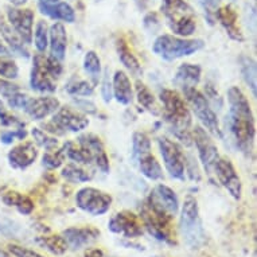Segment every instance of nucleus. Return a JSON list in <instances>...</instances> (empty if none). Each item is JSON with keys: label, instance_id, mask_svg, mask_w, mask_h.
<instances>
[{"label": "nucleus", "instance_id": "obj_17", "mask_svg": "<svg viewBox=\"0 0 257 257\" xmlns=\"http://www.w3.org/2000/svg\"><path fill=\"white\" fill-rule=\"evenodd\" d=\"M77 143L80 144L81 147H84L86 151H89V154L93 158V162L96 163V166L101 173H109V159L106 155L104 144L98 136H96L94 134H85V135H81L78 138Z\"/></svg>", "mask_w": 257, "mask_h": 257}, {"label": "nucleus", "instance_id": "obj_35", "mask_svg": "<svg viewBox=\"0 0 257 257\" xmlns=\"http://www.w3.org/2000/svg\"><path fill=\"white\" fill-rule=\"evenodd\" d=\"M65 89L70 96H81V97L92 96L93 92H94V86L92 85V82L81 80V78H72Z\"/></svg>", "mask_w": 257, "mask_h": 257}, {"label": "nucleus", "instance_id": "obj_9", "mask_svg": "<svg viewBox=\"0 0 257 257\" xmlns=\"http://www.w3.org/2000/svg\"><path fill=\"white\" fill-rule=\"evenodd\" d=\"M76 205L85 213L98 217L105 214L112 205V197L94 187H82L76 194Z\"/></svg>", "mask_w": 257, "mask_h": 257}, {"label": "nucleus", "instance_id": "obj_30", "mask_svg": "<svg viewBox=\"0 0 257 257\" xmlns=\"http://www.w3.org/2000/svg\"><path fill=\"white\" fill-rule=\"evenodd\" d=\"M37 242L42 248L49 250L51 254H55V256H62V254L68 252L69 249L68 242L63 238L62 234H51V236L38 237Z\"/></svg>", "mask_w": 257, "mask_h": 257}, {"label": "nucleus", "instance_id": "obj_56", "mask_svg": "<svg viewBox=\"0 0 257 257\" xmlns=\"http://www.w3.org/2000/svg\"><path fill=\"white\" fill-rule=\"evenodd\" d=\"M42 2H46V3H57L59 0H42Z\"/></svg>", "mask_w": 257, "mask_h": 257}, {"label": "nucleus", "instance_id": "obj_21", "mask_svg": "<svg viewBox=\"0 0 257 257\" xmlns=\"http://www.w3.org/2000/svg\"><path fill=\"white\" fill-rule=\"evenodd\" d=\"M214 18L221 23L223 29L226 30V34L229 35V38L237 42H244V35L241 33L240 27L237 26V21H238V14L232 6H223V7H218L214 14Z\"/></svg>", "mask_w": 257, "mask_h": 257}, {"label": "nucleus", "instance_id": "obj_22", "mask_svg": "<svg viewBox=\"0 0 257 257\" xmlns=\"http://www.w3.org/2000/svg\"><path fill=\"white\" fill-rule=\"evenodd\" d=\"M49 46H50V57L62 62L68 49V34L62 23L57 22L49 29Z\"/></svg>", "mask_w": 257, "mask_h": 257}, {"label": "nucleus", "instance_id": "obj_26", "mask_svg": "<svg viewBox=\"0 0 257 257\" xmlns=\"http://www.w3.org/2000/svg\"><path fill=\"white\" fill-rule=\"evenodd\" d=\"M0 35H2V38L5 39V42L9 45L14 54L19 55V57H23V58H29L30 51L27 50L26 43L23 42L21 39V37L14 31L13 27H11L7 22H5L3 18H0Z\"/></svg>", "mask_w": 257, "mask_h": 257}, {"label": "nucleus", "instance_id": "obj_49", "mask_svg": "<svg viewBox=\"0 0 257 257\" xmlns=\"http://www.w3.org/2000/svg\"><path fill=\"white\" fill-rule=\"evenodd\" d=\"M23 195L21 193H18V191H7L3 194L2 199H3V202L7 205V206H11V207H17L18 203L21 202V199Z\"/></svg>", "mask_w": 257, "mask_h": 257}, {"label": "nucleus", "instance_id": "obj_28", "mask_svg": "<svg viewBox=\"0 0 257 257\" xmlns=\"http://www.w3.org/2000/svg\"><path fill=\"white\" fill-rule=\"evenodd\" d=\"M138 166H139L140 173L144 177L151 179V181H158L163 178V169L160 163L156 160V158L152 155L151 152H148L146 155L138 158Z\"/></svg>", "mask_w": 257, "mask_h": 257}, {"label": "nucleus", "instance_id": "obj_23", "mask_svg": "<svg viewBox=\"0 0 257 257\" xmlns=\"http://www.w3.org/2000/svg\"><path fill=\"white\" fill-rule=\"evenodd\" d=\"M38 9L41 14L54 19V21H63L66 23H74L76 13L69 3L66 2H57V3H46L39 0Z\"/></svg>", "mask_w": 257, "mask_h": 257}, {"label": "nucleus", "instance_id": "obj_27", "mask_svg": "<svg viewBox=\"0 0 257 257\" xmlns=\"http://www.w3.org/2000/svg\"><path fill=\"white\" fill-rule=\"evenodd\" d=\"M116 50H117L118 59L121 61V63L124 65V68L131 73V74H134V76H142L143 69H142V65H140L139 59L136 58L135 54L132 53L131 49L128 47V45H126V42L124 39L120 38L116 41Z\"/></svg>", "mask_w": 257, "mask_h": 257}, {"label": "nucleus", "instance_id": "obj_24", "mask_svg": "<svg viewBox=\"0 0 257 257\" xmlns=\"http://www.w3.org/2000/svg\"><path fill=\"white\" fill-rule=\"evenodd\" d=\"M112 93L116 101L130 105L134 101V89L130 77L124 70H116L112 78Z\"/></svg>", "mask_w": 257, "mask_h": 257}, {"label": "nucleus", "instance_id": "obj_53", "mask_svg": "<svg viewBox=\"0 0 257 257\" xmlns=\"http://www.w3.org/2000/svg\"><path fill=\"white\" fill-rule=\"evenodd\" d=\"M10 3L14 6V7H22L27 3V0H9Z\"/></svg>", "mask_w": 257, "mask_h": 257}, {"label": "nucleus", "instance_id": "obj_48", "mask_svg": "<svg viewBox=\"0 0 257 257\" xmlns=\"http://www.w3.org/2000/svg\"><path fill=\"white\" fill-rule=\"evenodd\" d=\"M17 209H18V211L21 213V214L29 215V214H31L33 211H34V202H33V199L30 198V197H26V195H23L21 199V202L18 203Z\"/></svg>", "mask_w": 257, "mask_h": 257}, {"label": "nucleus", "instance_id": "obj_42", "mask_svg": "<svg viewBox=\"0 0 257 257\" xmlns=\"http://www.w3.org/2000/svg\"><path fill=\"white\" fill-rule=\"evenodd\" d=\"M0 122H2L3 125H17L19 126V128H25V124H23V122L19 121L15 116H11V114L7 112L5 104H3L2 100H0Z\"/></svg>", "mask_w": 257, "mask_h": 257}, {"label": "nucleus", "instance_id": "obj_41", "mask_svg": "<svg viewBox=\"0 0 257 257\" xmlns=\"http://www.w3.org/2000/svg\"><path fill=\"white\" fill-rule=\"evenodd\" d=\"M199 3L202 6V9L205 10V14H206L207 21L210 25H213L215 21L214 14L217 11V9L219 7V3L221 0H199Z\"/></svg>", "mask_w": 257, "mask_h": 257}, {"label": "nucleus", "instance_id": "obj_3", "mask_svg": "<svg viewBox=\"0 0 257 257\" xmlns=\"http://www.w3.org/2000/svg\"><path fill=\"white\" fill-rule=\"evenodd\" d=\"M160 13L175 35L186 38L194 34L197 29L195 13L186 0H162Z\"/></svg>", "mask_w": 257, "mask_h": 257}, {"label": "nucleus", "instance_id": "obj_1", "mask_svg": "<svg viewBox=\"0 0 257 257\" xmlns=\"http://www.w3.org/2000/svg\"><path fill=\"white\" fill-rule=\"evenodd\" d=\"M229 126L237 147L245 154L252 151L256 128L250 104L238 86H232L228 90Z\"/></svg>", "mask_w": 257, "mask_h": 257}, {"label": "nucleus", "instance_id": "obj_40", "mask_svg": "<svg viewBox=\"0 0 257 257\" xmlns=\"http://www.w3.org/2000/svg\"><path fill=\"white\" fill-rule=\"evenodd\" d=\"M0 76L6 80H15L19 76L17 62L10 55H0Z\"/></svg>", "mask_w": 257, "mask_h": 257}, {"label": "nucleus", "instance_id": "obj_55", "mask_svg": "<svg viewBox=\"0 0 257 257\" xmlns=\"http://www.w3.org/2000/svg\"><path fill=\"white\" fill-rule=\"evenodd\" d=\"M0 257H10V256L7 254V252H5V250H2V249H0Z\"/></svg>", "mask_w": 257, "mask_h": 257}, {"label": "nucleus", "instance_id": "obj_2", "mask_svg": "<svg viewBox=\"0 0 257 257\" xmlns=\"http://www.w3.org/2000/svg\"><path fill=\"white\" fill-rule=\"evenodd\" d=\"M159 97L163 104V114L166 121L169 122L171 132L178 140H181L182 144L190 147L193 144V136H191L193 118L185 100L181 97L179 93L171 89H163Z\"/></svg>", "mask_w": 257, "mask_h": 257}, {"label": "nucleus", "instance_id": "obj_14", "mask_svg": "<svg viewBox=\"0 0 257 257\" xmlns=\"http://www.w3.org/2000/svg\"><path fill=\"white\" fill-rule=\"evenodd\" d=\"M214 174L221 186L228 190V193L234 199H241L242 194V183L237 174L234 166L226 158H218L214 166Z\"/></svg>", "mask_w": 257, "mask_h": 257}, {"label": "nucleus", "instance_id": "obj_46", "mask_svg": "<svg viewBox=\"0 0 257 257\" xmlns=\"http://www.w3.org/2000/svg\"><path fill=\"white\" fill-rule=\"evenodd\" d=\"M18 92H19V86L17 84H13L11 81L6 78H0V94L3 97L9 98Z\"/></svg>", "mask_w": 257, "mask_h": 257}, {"label": "nucleus", "instance_id": "obj_8", "mask_svg": "<svg viewBox=\"0 0 257 257\" xmlns=\"http://www.w3.org/2000/svg\"><path fill=\"white\" fill-rule=\"evenodd\" d=\"M160 155L163 158L166 170L170 177L178 181H185L186 178V155L175 142L167 138L158 139Z\"/></svg>", "mask_w": 257, "mask_h": 257}, {"label": "nucleus", "instance_id": "obj_52", "mask_svg": "<svg viewBox=\"0 0 257 257\" xmlns=\"http://www.w3.org/2000/svg\"><path fill=\"white\" fill-rule=\"evenodd\" d=\"M82 257H104V252H102L101 249L93 248L89 249L88 252H85Z\"/></svg>", "mask_w": 257, "mask_h": 257}, {"label": "nucleus", "instance_id": "obj_15", "mask_svg": "<svg viewBox=\"0 0 257 257\" xmlns=\"http://www.w3.org/2000/svg\"><path fill=\"white\" fill-rule=\"evenodd\" d=\"M7 18L10 26L17 33L26 45L33 42V26H34V13L29 9L7 7Z\"/></svg>", "mask_w": 257, "mask_h": 257}, {"label": "nucleus", "instance_id": "obj_54", "mask_svg": "<svg viewBox=\"0 0 257 257\" xmlns=\"http://www.w3.org/2000/svg\"><path fill=\"white\" fill-rule=\"evenodd\" d=\"M0 54H2V55H10V50L5 46V45H3L2 39H0Z\"/></svg>", "mask_w": 257, "mask_h": 257}, {"label": "nucleus", "instance_id": "obj_13", "mask_svg": "<svg viewBox=\"0 0 257 257\" xmlns=\"http://www.w3.org/2000/svg\"><path fill=\"white\" fill-rule=\"evenodd\" d=\"M108 229L114 234H122L125 238H136L143 234V223L139 217L126 210L112 215Z\"/></svg>", "mask_w": 257, "mask_h": 257}, {"label": "nucleus", "instance_id": "obj_38", "mask_svg": "<svg viewBox=\"0 0 257 257\" xmlns=\"http://www.w3.org/2000/svg\"><path fill=\"white\" fill-rule=\"evenodd\" d=\"M31 135L34 138L35 143L38 144L39 147L45 148L46 151H53L58 148V140L54 136H51L50 134H47L41 128H33Z\"/></svg>", "mask_w": 257, "mask_h": 257}, {"label": "nucleus", "instance_id": "obj_5", "mask_svg": "<svg viewBox=\"0 0 257 257\" xmlns=\"http://www.w3.org/2000/svg\"><path fill=\"white\" fill-rule=\"evenodd\" d=\"M203 46L205 42L202 39H186L175 35L163 34L155 39L152 45V50L158 57L165 61H175L195 54L197 51L203 49Z\"/></svg>", "mask_w": 257, "mask_h": 257}, {"label": "nucleus", "instance_id": "obj_33", "mask_svg": "<svg viewBox=\"0 0 257 257\" xmlns=\"http://www.w3.org/2000/svg\"><path fill=\"white\" fill-rule=\"evenodd\" d=\"M241 73L244 77V81L246 82L249 88L252 89L253 97L257 94V77H256V62L250 57H241Z\"/></svg>", "mask_w": 257, "mask_h": 257}, {"label": "nucleus", "instance_id": "obj_50", "mask_svg": "<svg viewBox=\"0 0 257 257\" xmlns=\"http://www.w3.org/2000/svg\"><path fill=\"white\" fill-rule=\"evenodd\" d=\"M74 102H76L77 108L82 110V112H85V113L92 114V113H96V112H97V109H96V105H94L92 101L82 100V98H77Z\"/></svg>", "mask_w": 257, "mask_h": 257}, {"label": "nucleus", "instance_id": "obj_25", "mask_svg": "<svg viewBox=\"0 0 257 257\" xmlns=\"http://www.w3.org/2000/svg\"><path fill=\"white\" fill-rule=\"evenodd\" d=\"M201 74L202 70L198 65L193 63H182L178 68L175 77H174V84L182 90L189 88H195L201 81Z\"/></svg>", "mask_w": 257, "mask_h": 257}, {"label": "nucleus", "instance_id": "obj_12", "mask_svg": "<svg viewBox=\"0 0 257 257\" xmlns=\"http://www.w3.org/2000/svg\"><path fill=\"white\" fill-rule=\"evenodd\" d=\"M55 78L47 66V57L35 54L33 58V69L30 74V86L39 93H53L57 90Z\"/></svg>", "mask_w": 257, "mask_h": 257}, {"label": "nucleus", "instance_id": "obj_7", "mask_svg": "<svg viewBox=\"0 0 257 257\" xmlns=\"http://www.w3.org/2000/svg\"><path fill=\"white\" fill-rule=\"evenodd\" d=\"M182 92L185 94L186 101L190 105L191 110L195 113V116L198 117L203 128L210 135L215 136V138H222V132H221V128H219L218 118H217V114H215V112L211 108L209 100L199 90H197V88L185 89Z\"/></svg>", "mask_w": 257, "mask_h": 257}, {"label": "nucleus", "instance_id": "obj_10", "mask_svg": "<svg viewBox=\"0 0 257 257\" xmlns=\"http://www.w3.org/2000/svg\"><path fill=\"white\" fill-rule=\"evenodd\" d=\"M191 136H193V143L198 150L199 159L203 169L206 170L207 175L211 177V174L214 173L215 162L219 158L218 148L210 138V134L202 126H195L194 131L191 132Z\"/></svg>", "mask_w": 257, "mask_h": 257}, {"label": "nucleus", "instance_id": "obj_39", "mask_svg": "<svg viewBox=\"0 0 257 257\" xmlns=\"http://www.w3.org/2000/svg\"><path fill=\"white\" fill-rule=\"evenodd\" d=\"M34 45L39 53H45L49 46V26L45 21H39L35 25Z\"/></svg>", "mask_w": 257, "mask_h": 257}, {"label": "nucleus", "instance_id": "obj_43", "mask_svg": "<svg viewBox=\"0 0 257 257\" xmlns=\"http://www.w3.org/2000/svg\"><path fill=\"white\" fill-rule=\"evenodd\" d=\"M9 252L14 254L15 257H45L42 254H39L38 252H35L33 249L25 248L21 245H9Z\"/></svg>", "mask_w": 257, "mask_h": 257}, {"label": "nucleus", "instance_id": "obj_32", "mask_svg": "<svg viewBox=\"0 0 257 257\" xmlns=\"http://www.w3.org/2000/svg\"><path fill=\"white\" fill-rule=\"evenodd\" d=\"M63 147H65L66 156L70 160H73L76 165H90L93 162L92 155L84 147H81L80 144L77 146L73 142H66L63 144Z\"/></svg>", "mask_w": 257, "mask_h": 257}, {"label": "nucleus", "instance_id": "obj_16", "mask_svg": "<svg viewBox=\"0 0 257 257\" xmlns=\"http://www.w3.org/2000/svg\"><path fill=\"white\" fill-rule=\"evenodd\" d=\"M51 121L63 132H80L89 125V118L70 106H59L58 110L53 113Z\"/></svg>", "mask_w": 257, "mask_h": 257}, {"label": "nucleus", "instance_id": "obj_20", "mask_svg": "<svg viewBox=\"0 0 257 257\" xmlns=\"http://www.w3.org/2000/svg\"><path fill=\"white\" fill-rule=\"evenodd\" d=\"M38 158V150L33 142H26L9 152L10 166L17 170H25L34 163Z\"/></svg>", "mask_w": 257, "mask_h": 257}, {"label": "nucleus", "instance_id": "obj_44", "mask_svg": "<svg viewBox=\"0 0 257 257\" xmlns=\"http://www.w3.org/2000/svg\"><path fill=\"white\" fill-rule=\"evenodd\" d=\"M26 136H27V132H26L25 128H19V130H17V131H14V132L11 131L3 132L2 136H0V140H2V143L11 144L15 138L19 140H23L26 139Z\"/></svg>", "mask_w": 257, "mask_h": 257}, {"label": "nucleus", "instance_id": "obj_29", "mask_svg": "<svg viewBox=\"0 0 257 257\" xmlns=\"http://www.w3.org/2000/svg\"><path fill=\"white\" fill-rule=\"evenodd\" d=\"M136 97H138V101H139L140 105L144 106L148 112H151L155 116L162 114V109H160L159 104L156 102L155 96L152 94L151 90L142 81L136 82Z\"/></svg>", "mask_w": 257, "mask_h": 257}, {"label": "nucleus", "instance_id": "obj_37", "mask_svg": "<svg viewBox=\"0 0 257 257\" xmlns=\"http://www.w3.org/2000/svg\"><path fill=\"white\" fill-rule=\"evenodd\" d=\"M66 159V154H65V147L57 148L53 151H46L42 158V165L47 170H57L63 165V162Z\"/></svg>", "mask_w": 257, "mask_h": 257}, {"label": "nucleus", "instance_id": "obj_47", "mask_svg": "<svg viewBox=\"0 0 257 257\" xmlns=\"http://www.w3.org/2000/svg\"><path fill=\"white\" fill-rule=\"evenodd\" d=\"M101 96L102 100L108 104L110 102L112 97H113V93H112V82L109 80V72L105 70L104 74V80H102V86H101Z\"/></svg>", "mask_w": 257, "mask_h": 257}, {"label": "nucleus", "instance_id": "obj_34", "mask_svg": "<svg viewBox=\"0 0 257 257\" xmlns=\"http://www.w3.org/2000/svg\"><path fill=\"white\" fill-rule=\"evenodd\" d=\"M61 175L72 183H84L93 178L92 174L88 173L86 170H84L78 165H66L61 171Z\"/></svg>", "mask_w": 257, "mask_h": 257}, {"label": "nucleus", "instance_id": "obj_36", "mask_svg": "<svg viewBox=\"0 0 257 257\" xmlns=\"http://www.w3.org/2000/svg\"><path fill=\"white\" fill-rule=\"evenodd\" d=\"M132 150H134V158L138 159L140 156L151 152V140L143 132H135L132 136Z\"/></svg>", "mask_w": 257, "mask_h": 257}, {"label": "nucleus", "instance_id": "obj_11", "mask_svg": "<svg viewBox=\"0 0 257 257\" xmlns=\"http://www.w3.org/2000/svg\"><path fill=\"white\" fill-rule=\"evenodd\" d=\"M148 206L162 214L175 218L179 211V201L171 187L166 185H156L146 201Z\"/></svg>", "mask_w": 257, "mask_h": 257}, {"label": "nucleus", "instance_id": "obj_19", "mask_svg": "<svg viewBox=\"0 0 257 257\" xmlns=\"http://www.w3.org/2000/svg\"><path fill=\"white\" fill-rule=\"evenodd\" d=\"M59 106H61V102L58 98L46 96V97L29 98L23 110L34 120H43L47 116L55 113Z\"/></svg>", "mask_w": 257, "mask_h": 257}, {"label": "nucleus", "instance_id": "obj_6", "mask_svg": "<svg viewBox=\"0 0 257 257\" xmlns=\"http://www.w3.org/2000/svg\"><path fill=\"white\" fill-rule=\"evenodd\" d=\"M140 221L148 233L156 240L163 241L169 245H177V234L174 229V218L154 210L144 202L140 209Z\"/></svg>", "mask_w": 257, "mask_h": 257}, {"label": "nucleus", "instance_id": "obj_45", "mask_svg": "<svg viewBox=\"0 0 257 257\" xmlns=\"http://www.w3.org/2000/svg\"><path fill=\"white\" fill-rule=\"evenodd\" d=\"M29 96L27 94H23V93H15L11 97H9V105L10 108H14V109H25L26 104L29 101Z\"/></svg>", "mask_w": 257, "mask_h": 257}, {"label": "nucleus", "instance_id": "obj_18", "mask_svg": "<svg viewBox=\"0 0 257 257\" xmlns=\"http://www.w3.org/2000/svg\"><path fill=\"white\" fill-rule=\"evenodd\" d=\"M63 238L68 242V246L73 250L88 246L100 237V230L92 226H84V228H68L62 232Z\"/></svg>", "mask_w": 257, "mask_h": 257}, {"label": "nucleus", "instance_id": "obj_51", "mask_svg": "<svg viewBox=\"0 0 257 257\" xmlns=\"http://www.w3.org/2000/svg\"><path fill=\"white\" fill-rule=\"evenodd\" d=\"M159 22V18H158V15H156L155 13H150L148 15H146V18H144V26H146V29H148L150 31H155V30L160 26Z\"/></svg>", "mask_w": 257, "mask_h": 257}, {"label": "nucleus", "instance_id": "obj_4", "mask_svg": "<svg viewBox=\"0 0 257 257\" xmlns=\"http://www.w3.org/2000/svg\"><path fill=\"white\" fill-rule=\"evenodd\" d=\"M179 230L190 249H201L206 244V234L199 215L198 201L193 195H187L185 198L181 210Z\"/></svg>", "mask_w": 257, "mask_h": 257}, {"label": "nucleus", "instance_id": "obj_31", "mask_svg": "<svg viewBox=\"0 0 257 257\" xmlns=\"http://www.w3.org/2000/svg\"><path fill=\"white\" fill-rule=\"evenodd\" d=\"M84 70L93 86H96L101 77V59L96 51H88L84 57Z\"/></svg>", "mask_w": 257, "mask_h": 257}]
</instances>
